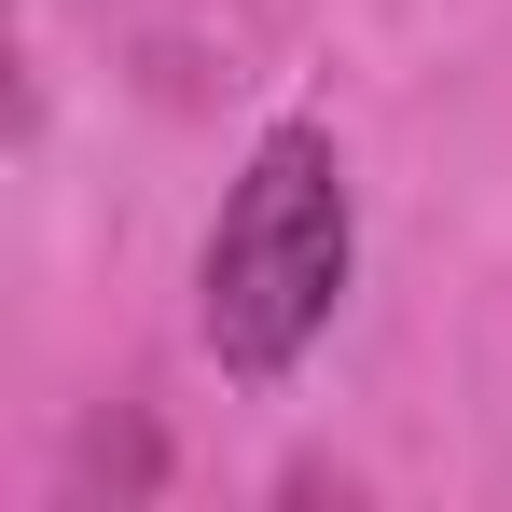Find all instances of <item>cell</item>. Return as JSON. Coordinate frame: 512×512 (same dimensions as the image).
Returning <instances> with one entry per match:
<instances>
[{
	"label": "cell",
	"mask_w": 512,
	"mask_h": 512,
	"mask_svg": "<svg viewBox=\"0 0 512 512\" xmlns=\"http://www.w3.org/2000/svg\"><path fill=\"white\" fill-rule=\"evenodd\" d=\"M346 291V167L319 125H277L250 153V180L222 194V236H208V346L222 374H291L305 333L333 319Z\"/></svg>",
	"instance_id": "1"
}]
</instances>
